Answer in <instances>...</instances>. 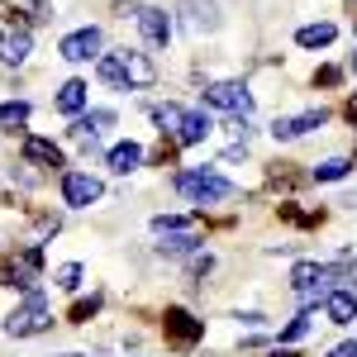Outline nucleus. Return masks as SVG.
<instances>
[{
    "label": "nucleus",
    "instance_id": "nucleus-1",
    "mask_svg": "<svg viewBox=\"0 0 357 357\" xmlns=\"http://www.w3.org/2000/svg\"><path fill=\"white\" fill-rule=\"evenodd\" d=\"M96 77L114 91H148L158 82V67L153 57L138 53V48H114V53H100L96 57Z\"/></svg>",
    "mask_w": 357,
    "mask_h": 357
},
{
    "label": "nucleus",
    "instance_id": "nucleus-2",
    "mask_svg": "<svg viewBox=\"0 0 357 357\" xmlns=\"http://www.w3.org/2000/svg\"><path fill=\"white\" fill-rule=\"evenodd\" d=\"M153 119L172 129V138L181 143V148H195V143H205V138L215 134V124H210V114L205 110H186V105H153Z\"/></svg>",
    "mask_w": 357,
    "mask_h": 357
},
{
    "label": "nucleus",
    "instance_id": "nucleus-3",
    "mask_svg": "<svg viewBox=\"0 0 357 357\" xmlns=\"http://www.w3.org/2000/svg\"><path fill=\"white\" fill-rule=\"evenodd\" d=\"M176 191L186 195L191 205H215V200L234 195V181L220 176V172H210V167H186V172H176Z\"/></svg>",
    "mask_w": 357,
    "mask_h": 357
},
{
    "label": "nucleus",
    "instance_id": "nucleus-4",
    "mask_svg": "<svg viewBox=\"0 0 357 357\" xmlns=\"http://www.w3.org/2000/svg\"><path fill=\"white\" fill-rule=\"evenodd\" d=\"M53 324V310L43 296H24V305H15L10 314H5V333L10 338H33V333H43Z\"/></svg>",
    "mask_w": 357,
    "mask_h": 357
},
{
    "label": "nucleus",
    "instance_id": "nucleus-5",
    "mask_svg": "<svg viewBox=\"0 0 357 357\" xmlns=\"http://www.w3.org/2000/svg\"><path fill=\"white\" fill-rule=\"evenodd\" d=\"M224 110V114H238V119H248L252 114V96H248L243 82H215L200 91V110Z\"/></svg>",
    "mask_w": 357,
    "mask_h": 357
},
{
    "label": "nucleus",
    "instance_id": "nucleus-6",
    "mask_svg": "<svg viewBox=\"0 0 357 357\" xmlns=\"http://www.w3.org/2000/svg\"><path fill=\"white\" fill-rule=\"evenodd\" d=\"M100 195H105L100 176H91V172H62V205L67 210H91Z\"/></svg>",
    "mask_w": 357,
    "mask_h": 357
},
{
    "label": "nucleus",
    "instance_id": "nucleus-7",
    "mask_svg": "<svg viewBox=\"0 0 357 357\" xmlns=\"http://www.w3.org/2000/svg\"><path fill=\"white\" fill-rule=\"evenodd\" d=\"M324 124H329V110L324 105H314V110H305V114H276L272 138L276 143H291V138H305V134H314V129H324Z\"/></svg>",
    "mask_w": 357,
    "mask_h": 357
},
{
    "label": "nucleus",
    "instance_id": "nucleus-8",
    "mask_svg": "<svg viewBox=\"0 0 357 357\" xmlns=\"http://www.w3.org/2000/svg\"><path fill=\"white\" fill-rule=\"evenodd\" d=\"M100 48H105V33H100L96 24L72 29V33L57 43V53L67 57V62H91V57H100Z\"/></svg>",
    "mask_w": 357,
    "mask_h": 357
},
{
    "label": "nucleus",
    "instance_id": "nucleus-9",
    "mask_svg": "<svg viewBox=\"0 0 357 357\" xmlns=\"http://www.w3.org/2000/svg\"><path fill=\"white\" fill-rule=\"evenodd\" d=\"M138 33H143V43H148V48H167V43H172V33H176V24H172V15H167V10L143 5V10H138Z\"/></svg>",
    "mask_w": 357,
    "mask_h": 357
},
{
    "label": "nucleus",
    "instance_id": "nucleus-10",
    "mask_svg": "<svg viewBox=\"0 0 357 357\" xmlns=\"http://www.w3.org/2000/svg\"><path fill=\"white\" fill-rule=\"evenodd\" d=\"M181 24L191 33H215L220 29V5L215 0H181Z\"/></svg>",
    "mask_w": 357,
    "mask_h": 357
},
{
    "label": "nucleus",
    "instance_id": "nucleus-11",
    "mask_svg": "<svg viewBox=\"0 0 357 357\" xmlns=\"http://www.w3.org/2000/svg\"><path fill=\"white\" fill-rule=\"evenodd\" d=\"M105 167H110L114 176H129V172L143 167V148H138L134 138H124V143H114L110 153H105Z\"/></svg>",
    "mask_w": 357,
    "mask_h": 357
},
{
    "label": "nucleus",
    "instance_id": "nucleus-12",
    "mask_svg": "<svg viewBox=\"0 0 357 357\" xmlns=\"http://www.w3.org/2000/svg\"><path fill=\"white\" fill-rule=\"evenodd\" d=\"M324 319L329 324H353L357 319V291H329V301H324Z\"/></svg>",
    "mask_w": 357,
    "mask_h": 357
},
{
    "label": "nucleus",
    "instance_id": "nucleus-13",
    "mask_svg": "<svg viewBox=\"0 0 357 357\" xmlns=\"http://www.w3.org/2000/svg\"><path fill=\"white\" fill-rule=\"evenodd\" d=\"M86 100H91V86L72 77V82L57 91V100H53V105H57V114H72V119H77V114H86Z\"/></svg>",
    "mask_w": 357,
    "mask_h": 357
},
{
    "label": "nucleus",
    "instance_id": "nucleus-14",
    "mask_svg": "<svg viewBox=\"0 0 357 357\" xmlns=\"http://www.w3.org/2000/svg\"><path fill=\"white\" fill-rule=\"evenodd\" d=\"M167 333H172L176 343H195V338L205 333V324H200L195 314H186V310H167Z\"/></svg>",
    "mask_w": 357,
    "mask_h": 357
},
{
    "label": "nucleus",
    "instance_id": "nucleus-15",
    "mask_svg": "<svg viewBox=\"0 0 357 357\" xmlns=\"http://www.w3.org/2000/svg\"><path fill=\"white\" fill-rule=\"evenodd\" d=\"M29 48H33L29 29H15V33H5V38H0V62H5V67H20V62L29 57Z\"/></svg>",
    "mask_w": 357,
    "mask_h": 357
},
{
    "label": "nucleus",
    "instance_id": "nucleus-16",
    "mask_svg": "<svg viewBox=\"0 0 357 357\" xmlns=\"http://www.w3.org/2000/svg\"><path fill=\"white\" fill-rule=\"evenodd\" d=\"M333 38H338V29H333L329 20H319V24H301V29H296V43H301V48H329Z\"/></svg>",
    "mask_w": 357,
    "mask_h": 357
},
{
    "label": "nucleus",
    "instance_id": "nucleus-17",
    "mask_svg": "<svg viewBox=\"0 0 357 357\" xmlns=\"http://www.w3.org/2000/svg\"><path fill=\"white\" fill-rule=\"evenodd\" d=\"M195 248H200V234L186 229V234H162L158 252H162V257H186V252H195Z\"/></svg>",
    "mask_w": 357,
    "mask_h": 357
},
{
    "label": "nucleus",
    "instance_id": "nucleus-18",
    "mask_svg": "<svg viewBox=\"0 0 357 357\" xmlns=\"http://www.w3.org/2000/svg\"><path fill=\"white\" fill-rule=\"evenodd\" d=\"M24 158L29 162H43V167H62V148L48 143V138H24Z\"/></svg>",
    "mask_w": 357,
    "mask_h": 357
},
{
    "label": "nucleus",
    "instance_id": "nucleus-19",
    "mask_svg": "<svg viewBox=\"0 0 357 357\" xmlns=\"http://www.w3.org/2000/svg\"><path fill=\"white\" fill-rule=\"evenodd\" d=\"M348 172H353V158H324L310 176H314V181H343Z\"/></svg>",
    "mask_w": 357,
    "mask_h": 357
},
{
    "label": "nucleus",
    "instance_id": "nucleus-20",
    "mask_svg": "<svg viewBox=\"0 0 357 357\" xmlns=\"http://www.w3.org/2000/svg\"><path fill=\"white\" fill-rule=\"evenodd\" d=\"M310 329H314V310H301V314H296V319L281 329V343H301Z\"/></svg>",
    "mask_w": 357,
    "mask_h": 357
},
{
    "label": "nucleus",
    "instance_id": "nucleus-21",
    "mask_svg": "<svg viewBox=\"0 0 357 357\" xmlns=\"http://www.w3.org/2000/svg\"><path fill=\"white\" fill-rule=\"evenodd\" d=\"M5 286H20L24 296H38V281H33V272H29V267H15V262L5 267Z\"/></svg>",
    "mask_w": 357,
    "mask_h": 357
},
{
    "label": "nucleus",
    "instance_id": "nucleus-22",
    "mask_svg": "<svg viewBox=\"0 0 357 357\" xmlns=\"http://www.w3.org/2000/svg\"><path fill=\"white\" fill-rule=\"evenodd\" d=\"M33 105L29 100H0V124H29Z\"/></svg>",
    "mask_w": 357,
    "mask_h": 357
},
{
    "label": "nucleus",
    "instance_id": "nucleus-23",
    "mask_svg": "<svg viewBox=\"0 0 357 357\" xmlns=\"http://www.w3.org/2000/svg\"><path fill=\"white\" fill-rule=\"evenodd\" d=\"M82 262H62V267H57V272H53V281H57V286H62V291H77V286H82Z\"/></svg>",
    "mask_w": 357,
    "mask_h": 357
},
{
    "label": "nucleus",
    "instance_id": "nucleus-24",
    "mask_svg": "<svg viewBox=\"0 0 357 357\" xmlns=\"http://www.w3.org/2000/svg\"><path fill=\"white\" fill-rule=\"evenodd\" d=\"M186 229H191V220H181V215H158V220H153V234H158V238H162V234H186Z\"/></svg>",
    "mask_w": 357,
    "mask_h": 357
},
{
    "label": "nucleus",
    "instance_id": "nucleus-25",
    "mask_svg": "<svg viewBox=\"0 0 357 357\" xmlns=\"http://www.w3.org/2000/svg\"><path fill=\"white\" fill-rule=\"evenodd\" d=\"M210 267H215V257H210V252H191V262H186V272H191L195 281H200V276L210 272Z\"/></svg>",
    "mask_w": 357,
    "mask_h": 357
},
{
    "label": "nucleus",
    "instance_id": "nucleus-26",
    "mask_svg": "<svg viewBox=\"0 0 357 357\" xmlns=\"http://www.w3.org/2000/svg\"><path fill=\"white\" fill-rule=\"evenodd\" d=\"M96 310H100V296H91V301H82L77 310H72V324H86V319H91Z\"/></svg>",
    "mask_w": 357,
    "mask_h": 357
},
{
    "label": "nucleus",
    "instance_id": "nucleus-27",
    "mask_svg": "<svg viewBox=\"0 0 357 357\" xmlns=\"http://www.w3.org/2000/svg\"><path fill=\"white\" fill-rule=\"evenodd\" d=\"M338 77H343L338 67H319V72H314V86H338Z\"/></svg>",
    "mask_w": 357,
    "mask_h": 357
},
{
    "label": "nucleus",
    "instance_id": "nucleus-28",
    "mask_svg": "<svg viewBox=\"0 0 357 357\" xmlns=\"http://www.w3.org/2000/svg\"><path fill=\"white\" fill-rule=\"evenodd\" d=\"M138 10H143L138 0H119V5H114V15H124V20H129V15H134V20H138Z\"/></svg>",
    "mask_w": 357,
    "mask_h": 357
},
{
    "label": "nucleus",
    "instance_id": "nucleus-29",
    "mask_svg": "<svg viewBox=\"0 0 357 357\" xmlns=\"http://www.w3.org/2000/svg\"><path fill=\"white\" fill-rule=\"evenodd\" d=\"M329 357H357V338H353V343H338Z\"/></svg>",
    "mask_w": 357,
    "mask_h": 357
},
{
    "label": "nucleus",
    "instance_id": "nucleus-30",
    "mask_svg": "<svg viewBox=\"0 0 357 357\" xmlns=\"http://www.w3.org/2000/svg\"><path fill=\"white\" fill-rule=\"evenodd\" d=\"M62 357H86V353H62Z\"/></svg>",
    "mask_w": 357,
    "mask_h": 357
},
{
    "label": "nucleus",
    "instance_id": "nucleus-31",
    "mask_svg": "<svg viewBox=\"0 0 357 357\" xmlns=\"http://www.w3.org/2000/svg\"><path fill=\"white\" fill-rule=\"evenodd\" d=\"M353 72H357V53H353Z\"/></svg>",
    "mask_w": 357,
    "mask_h": 357
},
{
    "label": "nucleus",
    "instance_id": "nucleus-32",
    "mask_svg": "<svg viewBox=\"0 0 357 357\" xmlns=\"http://www.w3.org/2000/svg\"><path fill=\"white\" fill-rule=\"evenodd\" d=\"M276 357H291V353H276Z\"/></svg>",
    "mask_w": 357,
    "mask_h": 357
},
{
    "label": "nucleus",
    "instance_id": "nucleus-33",
    "mask_svg": "<svg viewBox=\"0 0 357 357\" xmlns=\"http://www.w3.org/2000/svg\"><path fill=\"white\" fill-rule=\"evenodd\" d=\"M353 281H357V267H353Z\"/></svg>",
    "mask_w": 357,
    "mask_h": 357
}]
</instances>
